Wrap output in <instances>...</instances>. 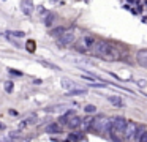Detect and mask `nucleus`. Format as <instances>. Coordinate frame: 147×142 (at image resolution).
I'll return each instance as SVG.
<instances>
[{
    "instance_id": "1",
    "label": "nucleus",
    "mask_w": 147,
    "mask_h": 142,
    "mask_svg": "<svg viewBox=\"0 0 147 142\" xmlns=\"http://www.w3.org/2000/svg\"><path fill=\"white\" fill-rule=\"evenodd\" d=\"M92 52L96 57H101L103 60H108V62H114V60H120V52H119V47L114 44L108 43V41H95L92 47Z\"/></svg>"
},
{
    "instance_id": "2",
    "label": "nucleus",
    "mask_w": 147,
    "mask_h": 142,
    "mask_svg": "<svg viewBox=\"0 0 147 142\" xmlns=\"http://www.w3.org/2000/svg\"><path fill=\"white\" fill-rule=\"evenodd\" d=\"M125 125H127V118L122 115H117L114 118H111V128H109V134H111V139L115 142H120V136L123 137V129Z\"/></svg>"
},
{
    "instance_id": "3",
    "label": "nucleus",
    "mask_w": 147,
    "mask_h": 142,
    "mask_svg": "<svg viewBox=\"0 0 147 142\" xmlns=\"http://www.w3.org/2000/svg\"><path fill=\"white\" fill-rule=\"evenodd\" d=\"M92 128L95 129L96 133H109V128H111V118L105 115H100L96 118H93Z\"/></svg>"
},
{
    "instance_id": "4",
    "label": "nucleus",
    "mask_w": 147,
    "mask_h": 142,
    "mask_svg": "<svg viewBox=\"0 0 147 142\" xmlns=\"http://www.w3.org/2000/svg\"><path fill=\"white\" fill-rule=\"evenodd\" d=\"M136 131H138V123L133 122V120H127V125H125V129H123V137L127 141H133Z\"/></svg>"
},
{
    "instance_id": "5",
    "label": "nucleus",
    "mask_w": 147,
    "mask_h": 142,
    "mask_svg": "<svg viewBox=\"0 0 147 142\" xmlns=\"http://www.w3.org/2000/svg\"><path fill=\"white\" fill-rule=\"evenodd\" d=\"M74 43V32L71 30H67L62 36L57 38V44L60 47H65V46H70V44Z\"/></svg>"
},
{
    "instance_id": "6",
    "label": "nucleus",
    "mask_w": 147,
    "mask_h": 142,
    "mask_svg": "<svg viewBox=\"0 0 147 142\" xmlns=\"http://www.w3.org/2000/svg\"><path fill=\"white\" fill-rule=\"evenodd\" d=\"M93 44H95V38H93V36H89V35H86V36H82L81 43L78 44V50H81V52H86V50L92 49Z\"/></svg>"
},
{
    "instance_id": "7",
    "label": "nucleus",
    "mask_w": 147,
    "mask_h": 142,
    "mask_svg": "<svg viewBox=\"0 0 147 142\" xmlns=\"http://www.w3.org/2000/svg\"><path fill=\"white\" fill-rule=\"evenodd\" d=\"M136 62L141 66H146L147 68V49H139L136 52Z\"/></svg>"
},
{
    "instance_id": "8",
    "label": "nucleus",
    "mask_w": 147,
    "mask_h": 142,
    "mask_svg": "<svg viewBox=\"0 0 147 142\" xmlns=\"http://www.w3.org/2000/svg\"><path fill=\"white\" fill-rule=\"evenodd\" d=\"M81 125H82V118L78 117V115L71 117V118L68 120V123H67V126H68V128H71V129H76L78 126H81Z\"/></svg>"
},
{
    "instance_id": "9",
    "label": "nucleus",
    "mask_w": 147,
    "mask_h": 142,
    "mask_svg": "<svg viewBox=\"0 0 147 142\" xmlns=\"http://www.w3.org/2000/svg\"><path fill=\"white\" fill-rule=\"evenodd\" d=\"M62 87H63V88H67L68 92H71L73 88H76V84H74V82L71 81V79L63 77V79H62Z\"/></svg>"
},
{
    "instance_id": "10",
    "label": "nucleus",
    "mask_w": 147,
    "mask_h": 142,
    "mask_svg": "<svg viewBox=\"0 0 147 142\" xmlns=\"http://www.w3.org/2000/svg\"><path fill=\"white\" fill-rule=\"evenodd\" d=\"M65 32H67V28L63 27V25H60V27H55V28H52L51 30V36H54V38H59V36H62V35L65 33Z\"/></svg>"
},
{
    "instance_id": "11",
    "label": "nucleus",
    "mask_w": 147,
    "mask_h": 142,
    "mask_svg": "<svg viewBox=\"0 0 147 142\" xmlns=\"http://www.w3.org/2000/svg\"><path fill=\"white\" fill-rule=\"evenodd\" d=\"M146 131H147L146 126H142V125L138 126V131H136V134H134V139H133V141H134V142H139V141H141V137L144 136V133H146Z\"/></svg>"
},
{
    "instance_id": "12",
    "label": "nucleus",
    "mask_w": 147,
    "mask_h": 142,
    "mask_svg": "<svg viewBox=\"0 0 147 142\" xmlns=\"http://www.w3.org/2000/svg\"><path fill=\"white\" fill-rule=\"evenodd\" d=\"M108 101H109V103H112L114 106H119V107H123L125 106L123 101H122L119 96H108Z\"/></svg>"
},
{
    "instance_id": "13",
    "label": "nucleus",
    "mask_w": 147,
    "mask_h": 142,
    "mask_svg": "<svg viewBox=\"0 0 147 142\" xmlns=\"http://www.w3.org/2000/svg\"><path fill=\"white\" fill-rule=\"evenodd\" d=\"M86 88H73L71 92H68V96H76V95H86Z\"/></svg>"
},
{
    "instance_id": "14",
    "label": "nucleus",
    "mask_w": 147,
    "mask_h": 142,
    "mask_svg": "<svg viewBox=\"0 0 147 142\" xmlns=\"http://www.w3.org/2000/svg\"><path fill=\"white\" fill-rule=\"evenodd\" d=\"M54 19H55V14L49 13V14L46 16V19H45V25H46V27H51V25L54 24Z\"/></svg>"
},
{
    "instance_id": "15",
    "label": "nucleus",
    "mask_w": 147,
    "mask_h": 142,
    "mask_svg": "<svg viewBox=\"0 0 147 142\" xmlns=\"http://www.w3.org/2000/svg\"><path fill=\"white\" fill-rule=\"evenodd\" d=\"M22 11L26 14H30L32 13V3L30 2H22Z\"/></svg>"
},
{
    "instance_id": "16",
    "label": "nucleus",
    "mask_w": 147,
    "mask_h": 142,
    "mask_svg": "<svg viewBox=\"0 0 147 142\" xmlns=\"http://www.w3.org/2000/svg\"><path fill=\"white\" fill-rule=\"evenodd\" d=\"M46 131L48 133H59L60 131V126H59L57 123H52V125H49L48 128H46Z\"/></svg>"
},
{
    "instance_id": "17",
    "label": "nucleus",
    "mask_w": 147,
    "mask_h": 142,
    "mask_svg": "<svg viewBox=\"0 0 147 142\" xmlns=\"http://www.w3.org/2000/svg\"><path fill=\"white\" fill-rule=\"evenodd\" d=\"M40 63H41V65H45L46 68H51V69H55V71H59V66L57 65H54V63H49V62H45V60H40Z\"/></svg>"
},
{
    "instance_id": "18",
    "label": "nucleus",
    "mask_w": 147,
    "mask_h": 142,
    "mask_svg": "<svg viewBox=\"0 0 147 142\" xmlns=\"http://www.w3.org/2000/svg\"><path fill=\"white\" fill-rule=\"evenodd\" d=\"M92 123H93V118H90V117H87V118L82 120V125H84V128H86V129L92 128Z\"/></svg>"
},
{
    "instance_id": "19",
    "label": "nucleus",
    "mask_w": 147,
    "mask_h": 142,
    "mask_svg": "<svg viewBox=\"0 0 147 142\" xmlns=\"http://www.w3.org/2000/svg\"><path fill=\"white\" fill-rule=\"evenodd\" d=\"M7 33H10L13 38H22V36H26V33L24 32H21V30H14V32H7Z\"/></svg>"
},
{
    "instance_id": "20",
    "label": "nucleus",
    "mask_w": 147,
    "mask_h": 142,
    "mask_svg": "<svg viewBox=\"0 0 147 142\" xmlns=\"http://www.w3.org/2000/svg\"><path fill=\"white\" fill-rule=\"evenodd\" d=\"M84 110H86L87 114H93V112H96V106H93V104H86Z\"/></svg>"
},
{
    "instance_id": "21",
    "label": "nucleus",
    "mask_w": 147,
    "mask_h": 142,
    "mask_svg": "<svg viewBox=\"0 0 147 142\" xmlns=\"http://www.w3.org/2000/svg\"><path fill=\"white\" fill-rule=\"evenodd\" d=\"M70 137L73 139V141H81V139H82V133H71Z\"/></svg>"
},
{
    "instance_id": "22",
    "label": "nucleus",
    "mask_w": 147,
    "mask_h": 142,
    "mask_svg": "<svg viewBox=\"0 0 147 142\" xmlns=\"http://www.w3.org/2000/svg\"><path fill=\"white\" fill-rule=\"evenodd\" d=\"M13 82H11V81H7V82H5V90H7L8 92V93H11V92H13Z\"/></svg>"
},
{
    "instance_id": "23",
    "label": "nucleus",
    "mask_w": 147,
    "mask_h": 142,
    "mask_svg": "<svg viewBox=\"0 0 147 142\" xmlns=\"http://www.w3.org/2000/svg\"><path fill=\"white\" fill-rule=\"evenodd\" d=\"M8 73H10V74H14V76H22V73H21V71L13 69V68H8Z\"/></svg>"
},
{
    "instance_id": "24",
    "label": "nucleus",
    "mask_w": 147,
    "mask_h": 142,
    "mask_svg": "<svg viewBox=\"0 0 147 142\" xmlns=\"http://www.w3.org/2000/svg\"><path fill=\"white\" fill-rule=\"evenodd\" d=\"M146 84H147V82L144 81V79H139V81H138V85H139L141 88H144V87H146Z\"/></svg>"
},
{
    "instance_id": "25",
    "label": "nucleus",
    "mask_w": 147,
    "mask_h": 142,
    "mask_svg": "<svg viewBox=\"0 0 147 142\" xmlns=\"http://www.w3.org/2000/svg\"><path fill=\"white\" fill-rule=\"evenodd\" d=\"M82 79H86V81H92V82H95V77H92V76H86V74H84V76H82Z\"/></svg>"
},
{
    "instance_id": "26",
    "label": "nucleus",
    "mask_w": 147,
    "mask_h": 142,
    "mask_svg": "<svg viewBox=\"0 0 147 142\" xmlns=\"http://www.w3.org/2000/svg\"><path fill=\"white\" fill-rule=\"evenodd\" d=\"M139 142H147V131L144 133V136L141 137V141H139Z\"/></svg>"
},
{
    "instance_id": "27",
    "label": "nucleus",
    "mask_w": 147,
    "mask_h": 142,
    "mask_svg": "<svg viewBox=\"0 0 147 142\" xmlns=\"http://www.w3.org/2000/svg\"><path fill=\"white\" fill-rule=\"evenodd\" d=\"M8 114H10V115H18V112H16V110H13V109L8 110Z\"/></svg>"
}]
</instances>
